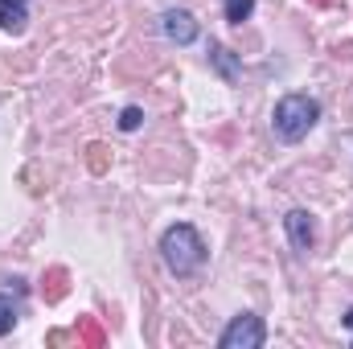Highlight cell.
I'll use <instances>...</instances> for the list:
<instances>
[{"instance_id": "cell-3", "label": "cell", "mask_w": 353, "mask_h": 349, "mask_svg": "<svg viewBox=\"0 0 353 349\" xmlns=\"http://www.w3.org/2000/svg\"><path fill=\"white\" fill-rule=\"evenodd\" d=\"M263 341H267L263 317H251V312L234 317V321L226 325V333L218 337V346H222V349H259Z\"/></svg>"}, {"instance_id": "cell-10", "label": "cell", "mask_w": 353, "mask_h": 349, "mask_svg": "<svg viewBox=\"0 0 353 349\" xmlns=\"http://www.w3.org/2000/svg\"><path fill=\"white\" fill-rule=\"evenodd\" d=\"M12 325H17V308H12V300H8V296H0V337H4Z\"/></svg>"}, {"instance_id": "cell-5", "label": "cell", "mask_w": 353, "mask_h": 349, "mask_svg": "<svg viewBox=\"0 0 353 349\" xmlns=\"http://www.w3.org/2000/svg\"><path fill=\"white\" fill-rule=\"evenodd\" d=\"M161 29H165V37L176 41V46H189V41L197 37V21H193V12H185V8H169V12L161 17Z\"/></svg>"}, {"instance_id": "cell-11", "label": "cell", "mask_w": 353, "mask_h": 349, "mask_svg": "<svg viewBox=\"0 0 353 349\" xmlns=\"http://www.w3.org/2000/svg\"><path fill=\"white\" fill-rule=\"evenodd\" d=\"M210 58L222 66V74H230V79H234V62H230V50H226V46H210Z\"/></svg>"}, {"instance_id": "cell-1", "label": "cell", "mask_w": 353, "mask_h": 349, "mask_svg": "<svg viewBox=\"0 0 353 349\" xmlns=\"http://www.w3.org/2000/svg\"><path fill=\"white\" fill-rule=\"evenodd\" d=\"M161 255H165V267L185 279V275L201 271V263H205V243H201V235H197L189 222H176V226H169V230L161 235Z\"/></svg>"}, {"instance_id": "cell-14", "label": "cell", "mask_w": 353, "mask_h": 349, "mask_svg": "<svg viewBox=\"0 0 353 349\" xmlns=\"http://www.w3.org/2000/svg\"><path fill=\"white\" fill-rule=\"evenodd\" d=\"M308 4H316V8H325V4H333V0H308Z\"/></svg>"}, {"instance_id": "cell-12", "label": "cell", "mask_w": 353, "mask_h": 349, "mask_svg": "<svg viewBox=\"0 0 353 349\" xmlns=\"http://www.w3.org/2000/svg\"><path fill=\"white\" fill-rule=\"evenodd\" d=\"M87 165L94 169V173H103V169H107V148H103V144H90V148H87Z\"/></svg>"}, {"instance_id": "cell-15", "label": "cell", "mask_w": 353, "mask_h": 349, "mask_svg": "<svg viewBox=\"0 0 353 349\" xmlns=\"http://www.w3.org/2000/svg\"><path fill=\"white\" fill-rule=\"evenodd\" d=\"M345 325H350V329H353V308H350V312H345Z\"/></svg>"}, {"instance_id": "cell-7", "label": "cell", "mask_w": 353, "mask_h": 349, "mask_svg": "<svg viewBox=\"0 0 353 349\" xmlns=\"http://www.w3.org/2000/svg\"><path fill=\"white\" fill-rule=\"evenodd\" d=\"M29 21V4L25 0H0V29L4 33H21Z\"/></svg>"}, {"instance_id": "cell-2", "label": "cell", "mask_w": 353, "mask_h": 349, "mask_svg": "<svg viewBox=\"0 0 353 349\" xmlns=\"http://www.w3.org/2000/svg\"><path fill=\"white\" fill-rule=\"evenodd\" d=\"M316 119H321V103H316V99H308V94H283V99L275 103V111H271L275 136H279V140H288V144L304 140V136L316 128Z\"/></svg>"}, {"instance_id": "cell-8", "label": "cell", "mask_w": 353, "mask_h": 349, "mask_svg": "<svg viewBox=\"0 0 353 349\" xmlns=\"http://www.w3.org/2000/svg\"><path fill=\"white\" fill-rule=\"evenodd\" d=\"M74 333H79V341H83V346H90V349H103V346H107V333H103V325H99L94 317H79V329H74Z\"/></svg>"}, {"instance_id": "cell-13", "label": "cell", "mask_w": 353, "mask_h": 349, "mask_svg": "<svg viewBox=\"0 0 353 349\" xmlns=\"http://www.w3.org/2000/svg\"><path fill=\"white\" fill-rule=\"evenodd\" d=\"M140 123H144V111H140V107H128V111L119 115V128H123V132H136Z\"/></svg>"}, {"instance_id": "cell-6", "label": "cell", "mask_w": 353, "mask_h": 349, "mask_svg": "<svg viewBox=\"0 0 353 349\" xmlns=\"http://www.w3.org/2000/svg\"><path fill=\"white\" fill-rule=\"evenodd\" d=\"M66 292H70V271H66V267H50V271L41 275V296H46V304H58Z\"/></svg>"}, {"instance_id": "cell-9", "label": "cell", "mask_w": 353, "mask_h": 349, "mask_svg": "<svg viewBox=\"0 0 353 349\" xmlns=\"http://www.w3.org/2000/svg\"><path fill=\"white\" fill-rule=\"evenodd\" d=\"M251 12H255V0H226V21L230 25H243Z\"/></svg>"}, {"instance_id": "cell-4", "label": "cell", "mask_w": 353, "mask_h": 349, "mask_svg": "<svg viewBox=\"0 0 353 349\" xmlns=\"http://www.w3.org/2000/svg\"><path fill=\"white\" fill-rule=\"evenodd\" d=\"M283 230H288V239H292V247H296L300 255L312 251V243H316V226H312V214H308V210H292V214L283 218Z\"/></svg>"}]
</instances>
